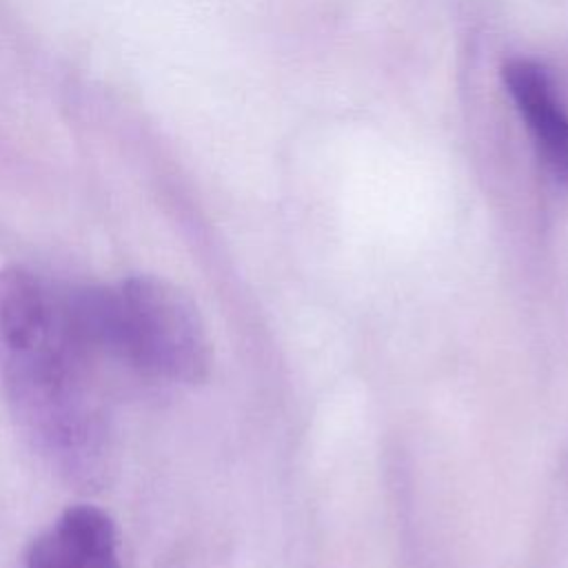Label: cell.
I'll return each mask as SVG.
<instances>
[{
  "instance_id": "obj_1",
  "label": "cell",
  "mask_w": 568,
  "mask_h": 568,
  "mask_svg": "<svg viewBox=\"0 0 568 568\" xmlns=\"http://www.w3.org/2000/svg\"><path fill=\"white\" fill-rule=\"evenodd\" d=\"M87 353L62 328L40 342L0 351L4 390L22 435L67 481L102 486L111 435L87 375Z\"/></svg>"
},
{
  "instance_id": "obj_2",
  "label": "cell",
  "mask_w": 568,
  "mask_h": 568,
  "mask_svg": "<svg viewBox=\"0 0 568 568\" xmlns=\"http://www.w3.org/2000/svg\"><path fill=\"white\" fill-rule=\"evenodd\" d=\"M75 342L109 353L146 375L197 384L211 368V342L193 300L155 275H131L113 286L64 291Z\"/></svg>"
},
{
  "instance_id": "obj_3",
  "label": "cell",
  "mask_w": 568,
  "mask_h": 568,
  "mask_svg": "<svg viewBox=\"0 0 568 568\" xmlns=\"http://www.w3.org/2000/svg\"><path fill=\"white\" fill-rule=\"evenodd\" d=\"M24 568H122L113 519L89 504L69 506L31 541Z\"/></svg>"
},
{
  "instance_id": "obj_4",
  "label": "cell",
  "mask_w": 568,
  "mask_h": 568,
  "mask_svg": "<svg viewBox=\"0 0 568 568\" xmlns=\"http://www.w3.org/2000/svg\"><path fill=\"white\" fill-rule=\"evenodd\" d=\"M504 80L528 122L541 160L568 189V118L557 106L544 71L528 60H510L504 67Z\"/></svg>"
}]
</instances>
